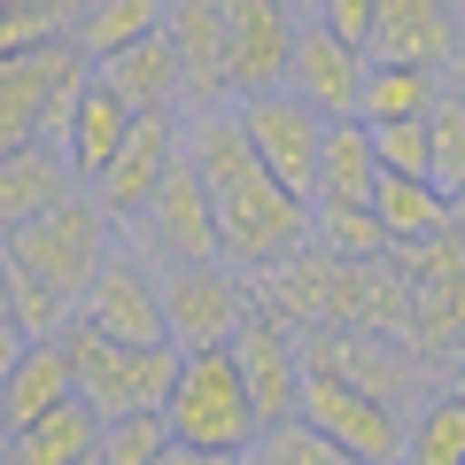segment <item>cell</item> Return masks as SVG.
I'll return each mask as SVG.
<instances>
[{
  "mask_svg": "<svg viewBox=\"0 0 465 465\" xmlns=\"http://www.w3.org/2000/svg\"><path fill=\"white\" fill-rule=\"evenodd\" d=\"M78 396V381H70V349L63 333H47V341H24V357L8 365V381H0V419H8V434L32 427V419H47L54 403Z\"/></svg>",
  "mask_w": 465,
  "mask_h": 465,
  "instance_id": "ac0fdd59",
  "label": "cell"
},
{
  "mask_svg": "<svg viewBox=\"0 0 465 465\" xmlns=\"http://www.w3.org/2000/svg\"><path fill=\"white\" fill-rule=\"evenodd\" d=\"M427 140H434V186L442 194H465V101H434L427 109Z\"/></svg>",
  "mask_w": 465,
  "mask_h": 465,
  "instance_id": "f546056e",
  "label": "cell"
},
{
  "mask_svg": "<svg viewBox=\"0 0 465 465\" xmlns=\"http://www.w3.org/2000/svg\"><path fill=\"white\" fill-rule=\"evenodd\" d=\"M372 217H381L388 249H411V241H427V232L458 225V202H450L434 179H403V171H381V179H372Z\"/></svg>",
  "mask_w": 465,
  "mask_h": 465,
  "instance_id": "7402d4cb",
  "label": "cell"
},
{
  "mask_svg": "<svg viewBox=\"0 0 465 465\" xmlns=\"http://www.w3.org/2000/svg\"><path fill=\"white\" fill-rule=\"evenodd\" d=\"M311 232L333 256H388V232L372 217V202H311Z\"/></svg>",
  "mask_w": 465,
  "mask_h": 465,
  "instance_id": "4316f807",
  "label": "cell"
},
{
  "mask_svg": "<svg viewBox=\"0 0 465 465\" xmlns=\"http://www.w3.org/2000/svg\"><path fill=\"white\" fill-rule=\"evenodd\" d=\"M163 32L179 54V101L186 109H225V32H217V0H163Z\"/></svg>",
  "mask_w": 465,
  "mask_h": 465,
  "instance_id": "2e32d148",
  "label": "cell"
},
{
  "mask_svg": "<svg viewBox=\"0 0 465 465\" xmlns=\"http://www.w3.org/2000/svg\"><path fill=\"white\" fill-rule=\"evenodd\" d=\"M85 78H94V63L70 47V32L39 39L24 54H0V155L24 148V140H54L63 148V124L78 109Z\"/></svg>",
  "mask_w": 465,
  "mask_h": 465,
  "instance_id": "3957f363",
  "label": "cell"
},
{
  "mask_svg": "<svg viewBox=\"0 0 465 465\" xmlns=\"http://www.w3.org/2000/svg\"><path fill=\"white\" fill-rule=\"evenodd\" d=\"M171 163H179V109L133 116V133L116 140V155L101 163V179L85 186V194L101 202V217H109L116 232H133V217L155 202V186H163Z\"/></svg>",
  "mask_w": 465,
  "mask_h": 465,
  "instance_id": "8fae6325",
  "label": "cell"
},
{
  "mask_svg": "<svg viewBox=\"0 0 465 465\" xmlns=\"http://www.w3.org/2000/svg\"><path fill=\"white\" fill-rule=\"evenodd\" d=\"M232 116H241V133H249V148L264 155V171L287 186V194L318 202V155H326V116L302 109L287 85H264V94H241L232 101Z\"/></svg>",
  "mask_w": 465,
  "mask_h": 465,
  "instance_id": "ba28073f",
  "label": "cell"
},
{
  "mask_svg": "<svg viewBox=\"0 0 465 465\" xmlns=\"http://www.w3.org/2000/svg\"><path fill=\"white\" fill-rule=\"evenodd\" d=\"M8 295H16V256H8V241H0V311H8Z\"/></svg>",
  "mask_w": 465,
  "mask_h": 465,
  "instance_id": "d590c367",
  "label": "cell"
},
{
  "mask_svg": "<svg viewBox=\"0 0 465 465\" xmlns=\"http://www.w3.org/2000/svg\"><path fill=\"white\" fill-rule=\"evenodd\" d=\"M372 179H381L372 124H365V116H341V124H326V155H318V202H372Z\"/></svg>",
  "mask_w": 465,
  "mask_h": 465,
  "instance_id": "603a6c76",
  "label": "cell"
},
{
  "mask_svg": "<svg viewBox=\"0 0 465 465\" xmlns=\"http://www.w3.org/2000/svg\"><path fill=\"white\" fill-rule=\"evenodd\" d=\"M0 465H8V419H0Z\"/></svg>",
  "mask_w": 465,
  "mask_h": 465,
  "instance_id": "f35d334b",
  "label": "cell"
},
{
  "mask_svg": "<svg viewBox=\"0 0 465 465\" xmlns=\"http://www.w3.org/2000/svg\"><path fill=\"white\" fill-rule=\"evenodd\" d=\"M442 94H450V101H465V47H458V63L442 70Z\"/></svg>",
  "mask_w": 465,
  "mask_h": 465,
  "instance_id": "8d00e7d4",
  "label": "cell"
},
{
  "mask_svg": "<svg viewBox=\"0 0 465 465\" xmlns=\"http://www.w3.org/2000/svg\"><path fill=\"white\" fill-rule=\"evenodd\" d=\"M458 47H465V8L458 0H381V16H372V63L450 70Z\"/></svg>",
  "mask_w": 465,
  "mask_h": 465,
  "instance_id": "9a60e30c",
  "label": "cell"
},
{
  "mask_svg": "<svg viewBox=\"0 0 465 465\" xmlns=\"http://www.w3.org/2000/svg\"><path fill=\"white\" fill-rule=\"evenodd\" d=\"M8 318H16L32 341H47V333H63L70 326V302L54 295V287H39V280H24L16 272V295H8Z\"/></svg>",
  "mask_w": 465,
  "mask_h": 465,
  "instance_id": "4dcf8cb0",
  "label": "cell"
},
{
  "mask_svg": "<svg viewBox=\"0 0 465 465\" xmlns=\"http://www.w3.org/2000/svg\"><path fill=\"white\" fill-rule=\"evenodd\" d=\"M295 0H217V32H225V94H264L287 78V47H295Z\"/></svg>",
  "mask_w": 465,
  "mask_h": 465,
  "instance_id": "5bb4252c",
  "label": "cell"
},
{
  "mask_svg": "<svg viewBox=\"0 0 465 465\" xmlns=\"http://www.w3.org/2000/svg\"><path fill=\"white\" fill-rule=\"evenodd\" d=\"M450 388H458V396H465V357H458V365H450Z\"/></svg>",
  "mask_w": 465,
  "mask_h": 465,
  "instance_id": "74e56055",
  "label": "cell"
},
{
  "mask_svg": "<svg viewBox=\"0 0 465 465\" xmlns=\"http://www.w3.org/2000/svg\"><path fill=\"white\" fill-rule=\"evenodd\" d=\"M101 78L116 85V101L133 116H155V109H179V54H171V32H148L133 47H116L109 63H94Z\"/></svg>",
  "mask_w": 465,
  "mask_h": 465,
  "instance_id": "ffe728a7",
  "label": "cell"
},
{
  "mask_svg": "<svg viewBox=\"0 0 465 465\" xmlns=\"http://www.w3.org/2000/svg\"><path fill=\"white\" fill-rule=\"evenodd\" d=\"M163 427L171 442L186 450H210V458H249L264 419L249 403V381L232 365V341H210V349H179V365H171V388H163Z\"/></svg>",
  "mask_w": 465,
  "mask_h": 465,
  "instance_id": "7a4b0ae2",
  "label": "cell"
},
{
  "mask_svg": "<svg viewBox=\"0 0 465 465\" xmlns=\"http://www.w3.org/2000/svg\"><path fill=\"white\" fill-rule=\"evenodd\" d=\"M365 47H349L341 32H326L318 16H295V47H287V94L302 101V109H318L326 124H341V116H357V94H365Z\"/></svg>",
  "mask_w": 465,
  "mask_h": 465,
  "instance_id": "4fadbf2b",
  "label": "cell"
},
{
  "mask_svg": "<svg viewBox=\"0 0 465 465\" xmlns=\"http://www.w3.org/2000/svg\"><path fill=\"white\" fill-rule=\"evenodd\" d=\"M434 101H442V70H419V63H365V94H357V116H365V124L427 116Z\"/></svg>",
  "mask_w": 465,
  "mask_h": 465,
  "instance_id": "d4e9b609",
  "label": "cell"
},
{
  "mask_svg": "<svg viewBox=\"0 0 465 465\" xmlns=\"http://www.w3.org/2000/svg\"><path fill=\"white\" fill-rule=\"evenodd\" d=\"M295 419H311L326 442H341L357 465H403V419L388 396L357 388L349 372L333 365H302V396H295Z\"/></svg>",
  "mask_w": 465,
  "mask_h": 465,
  "instance_id": "8992f818",
  "label": "cell"
},
{
  "mask_svg": "<svg viewBox=\"0 0 465 465\" xmlns=\"http://www.w3.org/2000/svg\"><path fill=\"white\" fill-rule=\"evenodd\" d=\"M148 32H163V0H85L78 16H70V47L85 63H109L116 47H133Z\"/></svg>",
  "mask_w": 465,
  "mask_h": 465,
  "instance_id": "cb8c5ba5",
  "label": "cell"
},
{
  "mask_svg": "<svg viewBox=\"0 0 465 465\" xmlns=\"http://www.w3.org/2000/svg\"><path fill=\"white\" fill-rule=\"evenodd\" d=\"M63 194H78V171L54 140H24V148L0 155V241L16 225H32L39 210H54Z\"/></svg>",
  "mask_w": 465,
  "mask_h": 465,
  "instance_id": "e0dca14e",
  "label": "cell"
},
{
  "mask_svg": "<svg viewBox=\"0 0 465 465\" xmlns=\"http://www.w3.org/2000/svg\"><path fill=\"white\" fill-rule=\"evenodd\" d=\"M372 155H381V171H403V179H434L427 116H396V124H372Z\"/></svg>",
  "mask_w": 465,
  "mask_h": 465,
  "instance_id": "f1b7e54d",
  "label": "cell"
},
{
  "mask_svg": "<svg viewBox=\"0 0 465 465\" xmlns=\"http://www.w3.org/2000/svg\"><path fill=\"white\" fill-rule=\"evenodd\" d=\"M109 241H116V225L101 217V202L78 186V194H63L54 210H39L32 225L8 232V256H16L24 280L54 287V295L78 311V295H85V280H94V264L109 256Z\"/></svg>",
  "mask_w": 465,
  "mask_h": 465,
  "instance_id": "5b68a950",
  "label": "cell"
},
{
  "mask_svg": "<svg viewBox=\"0 0 465 465\" xmlns=\"http://www.w3.org/2000/svg\"><path fill=\"white\" fill-rule=\"evenodd\" d=\"M249 465H357V458H349L341 442H326V434H318L311 419H280V427H264V434H256Z\"/></svg>",
  "mask_w": 465,
  "mask_h": 465,
  "instance_id": "83f0119b",
  "label": "cell"
},
{
  "mask_svg": "<svg viewBox=\"0 0 465 465\" xmlns=\"http://www.w3.org/2000/svg\"><path fill=\"white\" fill-rule=\"evenodd\" d=\"M155 465H241V458H210V450H186V442H163Z\"/></svg>",
  "mask_w": 465,
  "mask_h": 465,
  "instance_id": "e575fe53",
  "label": "cell"
},
{
  "mask_svg": "<svg viewBox=\"0 0 465 465\" xmlns=\"http://www.w3.org/2000/svg\"><path fill=\"white\" fill-rule=\"evenodd\" d=\"M311 16L326 24V32H341L349 47L372 54V16H381V0H311Z\"/></svg>",
  "mask_w": 465,
  "mask_h": 465,
  "instance_id": "1f68e13d",
  "label": "cell"
},
{
  "mask_svg": "<svg viewBox=\"0 0 465 465\" xmlns=\"http://www.w3.org/2000/svg\"><path fill=\"white\" fill-rule=\"evenodd\" d=\"M16 8H32V16H47L54 32H70V16H78L85 0H16Z\"/></svg>",
  "mask_w": 465,
  "mask_h": 465,
  "instance_id": "836d02e7",
  "label": "cell"
},
{
  "mask_svg": "<svg viewBox=\"0 0 465 465\" xmlns=\"http://www.w3.org/2000/svg\"><path fill=\"white\" fill-rule=\"evenodd\" d=\"M458 8H465V0H458Z\"/></svg>",
  "mask_w": 465,
  "mask_h": 465,
  "instance_id": "60d3db41",
  "label": "cell"
},
{
  "mask_svg": "<svg viewBox=\"0 0 465 465\" xmlns=\"http://www.w3.org/2000/svg\"><path fill=\"white\" fill-rule=\"evenodd\" d=\"M450 202H458V225H465V194H450Z\"/></svg>",
  "mask_w": 465,
  "mask_h": 465,
  "instance_id": "ab89813d",
  "label": "cell"
},
{
  "mask_svg": "<svg viewBox=\"0 0 465 465\" xmlns=\"http://www.w3.org/2000/svg\"><path fill=\"white\" fill-rule=\"evenodd\" d=\"M403 465H465V396L458 388L419 403V419L403 427Z\"/></svg>",
  "mask_w": 465,
  "mask_h": 465,
  "instance_id": "484cf974",
  "label": "cell"
},
{
  "mask_svg": "<svg viewBox=\"0 0 465 465\" xmlns=\"http://www.w3.org/2000/svg\"><path fill=\"white\" fill-rule=\"evenodd\" d=\"M94 442H101V411L85 396H70L47 419L8 434V465H94Z\"/></svg>",
  "mask_w": 465,
  "mask_h": 465,
  "instance_id": "44dd1931",
  "label": "cell"
},
{
  "mask_svg": "<svg viewBox=\"0 0 465 465\" xmlns=\"http://www.w3.org/2000/svg\"><path fill=\"white\" fill-rule=\"evenodd\" d=\"M186 155H194L202 186H210L217 256H225V264L264 272V264H280V256H295L302 241H311V202L287 194V186L264 171V155L249 148V133H241L232 109H202Z\"/></svg>",
  "mask_w": 465,
  "mask_h": 465,
  "instance_id": "6da1fadb",
  "label": "cell"
},
{
  "mask_svg": "<svg viewBox=\"0 0 465 465\" xmlns=\"http://www.w3.org/2000/svg\"><path fill=\"white\" fill-rule=\"evenodd\" d=\"M133 241L155 264H210L217 256V210H210V186H202V171H194L186 148H179V163L163 171L155 202L133 217Z\"/></svg>",
  "mask_w": 465,
  "mask_h": 465,
  "instance_id": "30bf717a",
  "label": "cell"
},
{
  "mask_svg": "<svg viewBox=\"0 0 465 465\" xmlns=\"http://www.w3.org/2000/svg\"><path fill=\"white\" fill-rule=\"evenodd\" d=\"M63 349H70V381H78V396L94 403L101 419L116 411H155L171 388V365H179V349L163 341H116V333H101L94 318L70 311L63 326Z\"/></svg>",
  "mask_w": 465,
  "mask_h": 465,
  "instance_id": "277c9868",
  "label": "cell"
},
{
  "mask_svg": "<svg viewBox=\"0 0 465 465\" xmlns=\"http://www.w3.org/2000/svg\"><path fill=\"white\" fill-rule=\"evenodd\" d=\"M232 365H241V381H249V403H256L264 427L295 419V396H302V333L287 326L280 311L249 302V318L232 326Z\"/></svg>",
  "mask_w": 465,
  "mask_h": 465,
  "instance_id": "7c38bea8",
  "label": "cell"
},
{
  "mask_svg": "<svg viewBox=\"0 0 465 465\" xmlns=\"http://www.w3.org/2000/svg\"><path fill=\"white\" fill-rule=\"evenodd\" d=\"M256 287L241 264L210 256V264H163V318H171V349H210L232 341V326L249 318Z\"/></svg>",
  "mask_w": 465,
  "mask_h": 465,
  "instance_id": "9c48e42d",
  "label": "cell"
},
{
  "mask_svg": "<svg viewBox=\"0 0 465 465\" xmlns=\"http://www.w3.org/2000/svg\"><path fill=\"white\" fill-rule=\"evenodd\" d=\"M24 341H32V333H24L16 318L0 311V381H8V365H16V357H24Z\"/></svg>",
  "mask_w": 465,
  "mask_h": 465,
  "instance_id": "d6a6232c",
  "label": "cell"
},
{
  "mask_svg": "<svg viewBox=\"0 0 465 465\" xmlns=\"http://www.w3.org/2000/svg\"><path fill=\"white\" fill-rule=\"evenodd\" d=\"M78 318H94L116 341H163L171 349V318H163V264L140 241H109V256L94 264L78 295Z\"/></svg>",
  "mask_w": 465,
  "mask_h": 465,
  "instance_id": "52a82bcc",
  "label": "cell"
},
{
  "mask_svg": "<svg viewBox=\"0 0 465 465\" xmlns=\"http://www.w3.org/2000/svg\"><path fill=\"white\" fill-rule=\"evenodd\" d=\"M133 133V109L116 101V85L101 78H85L78 85V109H70V124H63V155H70V171H78V186H94L101 179V163L116 155V140Z\"/></svg>",
  "mask_w": 465,
  "mask_h": 465,
  "instance_id": "d6986e66",
  "label": "cell"
}]
</instances>
